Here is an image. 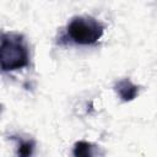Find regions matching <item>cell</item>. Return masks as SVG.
Instances as JSON below:
<instances>
[{
	"mask_svg": "<svg viewBox=\"0 0 157 157\" xmlns=\"http://www.w3.org/2000/svg\"><path fill=\"white\" fill-rule=\"evenodd\" d=\"M10 139L16 142L17 157H32L36 147V142L32 139H22L18 136H11Z\"/></svg>",
	"mask_w": 157,
	"mask_h": 157,
	"instance_id": "277c9868",
	"label": "cell"
},
{
	"mask_svg": "<svg viewBox=\"0 0 157 157\" xmlns=\"http://www.w3.org/2000/svg\"><path fill=\"white\" fill-rule=\"evenodd\" d=\"M103 32L104 26L91 16H75L66 26V38L80 45L96 44Z\"/></svg>",
	"mask_w": 157,
	"mask_h": 157,
	"instance_id": "7a4b0ae2",
	"label": "cell"
},
{
	"mask_svg": "<svg viewBox=\"0 0 157 157\" xmlns=\"http://www.w3.org/2000/svg\"><path fill=\"white\" fill-rule=\"evenodd\" d=\"M72 156L74 157H94V145L85 140L77 141L74 145Z\"/></svg>",
	"mask_w": 157,
	"mask_h": 157,
	"instance_id": "5b68a950",
	"label": "cell"
},
{
	"mask_svg": "<svg viewBox=\"0 0 157 157\" xmlns=\"http://www.w3.org/2000/svg\"><path fill=\"white\" fill-rule=\"evenodd\" d=\"M0 61L4 72L20 70L29 65V52L22 34L13 32L2 33Z\"/></svg>",
	"mask_w": 157,
	"mask_h": 157,
	"instance_id": "6da1fadb",
	"label": "cell"
},
{
	"mask_svg": "<svg viewBox=\"0 0 157 157\" xmlns=\"http://www.w3.org/2000/svg\"><path fill=\"white\" fill-rule=\"evenodd\" d=\"M114 90L117 92V94L120 97V99L123 102H129L132 101L137 94H139V87L136 85H134L129 78H123L119 80L115 86Z\"/></svg>",
	"mask_w": 157,
	"mask_h": 157,
	"instance_id": "3957f363",
	"label": "cell"
}]
</instances>
